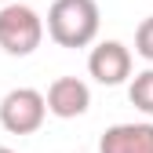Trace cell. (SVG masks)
Segmentation results:
<instances>
[{
  "mask_svg": "<svg viewBox=\"0 0 153 153\" xmlns=\"http://www.w3.org/2000/svg\"><path fill=\"white\" fill-rule=\"evenodd\" d=\"M102 15L95 0H55L48 7V36L59 48H88L95 44Z\"/></svg>",
  "mask_w": 153,
  "mask_h": 153,
  "instance_id": "6da1fadb",
  "label": "cell"
},
{
  "mask_svg": "<svg viewBox=\"0 0 153 153\" xmlns=\"http://www.w3.org/2000/svg\"><path fill=\"white\" fill-rule=\"evenodd\" d=\"M44 40V18L29 4H4L0 7V51L26 59Z\"/></svg>",
  "mask_w": 153,
  "mask_h": 153,
  "instance_id": "7a4b0ae2",
  "label": "cell"
},
{
  "mask_svg": "<svg viewBox=\"0 0 153 153\" xmlns=\"http://www.w3.org/2000/svg\"><path fill=\"white\" fill-rule=\"evenodd\" d=\"M48 120V102L44 91L36 88H11L4 99H0V124L11 135H33L40 131Z\"/></svg>",
  "mask_w": 153,
  "mask_h": 153,
  "instance_id": "3957f363",
  "label": "cell"
},
{
  "mask_svg": "<svg viewBox=\"0 0 153 153\" xmlns=\"http://www.w3.org/2000/svg\"><path fill=\"white\" fill-rule=\"evenodd\" d=\"M88 73L106 88H117L131 76V48H124L120 40H102L95 44L88 55Z\"/></svg>",
  "mask_w": 153,
  "mask_h": 153,
  "instance_id": "277c9868",
  "label": "cell"
},
{
  "mask_svg": "<svg viewBox=\"0 0 153 153\" xmlns=\"http://www.w3.org/2000/svg\"><path fill=\"white\" fill-rule=\"evenodd\" d=\"M48 113L59 120H73V117H84L88 106H91V88L80 80V76H55L48 95Z\"/></svg>",
  "mask_w": 153,
  "mask_h": 153,
  "instance_id": "5b68a950",
  "label": "cell"
},
{
  "mask_svg": "<svg viewBox=\"0 0 153 153\" xmlns=\"http://www.w3.org/2000/svg\"><path fill=\"white\" fill-rule=\"evenodd\" d=\"M99 153H153V120H124L106 128Z\"/></svg>",
  "mask_w": 153,
  "mask_h": 153,
  "instance_id": "8992f818",
  "label": "cell"
},
{
  "mask_svg": "<svg viewBox=\"0 0 153 153\" xmlns=\"http://www.w3.org/2000/svg\"><path fill=\"white\" fill-rule=\"evenodd\" d=\"M128 99H131V106H135L139 113L153 117V66L131 76V84H128Z\"/></svg>",
  "mask_w": 153,
  "mask_h": 153,
  "instance_id": "52a82bcc",
  "label": "cell"
},
{
  "mask_svg": "<svg viewBox=\"0 0 153 153\" xmlns=\"http://www.w3.org/2000/svg\"><path fill=\"white\" fill-rule=\"evenodd\" d=\"M135 51L142 55L146 62H153V15H149V18H142L139 29H135Z\"/></svg>",
  "mask_w": 153,
  "mask_h": 153,
  "instance_id": "ba28073f",
  "label": "cell"
},
{
  "mask_svg": "<svg viewBox=\"0 0 153 153\" xmlns=\"http://www.w3.org/2000/svg\"><path fill=\"white\" fill-rule=\"evenodd\" d=\"M0 153H15V149H11V146H0Z\"/></svg>",
  "mask_w": 153,
  "mask_h": 153,
  "instance_id": "9c48e42d",
  "label": "cell"
}]
</instances>
